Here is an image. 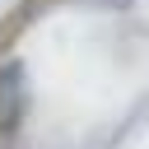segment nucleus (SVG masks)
<instances>
[{
    "label": "nucleus",
    "instance_id": "1",
    "mask_svg": "<svg viewBox=\"0 0 149 149\" xmlns=\"http://www.w3.org/2000/svg\"><path fill=\"white\" fill-rule=\"evenodd\" d=\"M33 93H28V65L19 56L0 61V144H14L23 121H28Z\"/></svg>",
    "mask_w": 149,
    "mask_h": 149
},
{
    "label": "nucleus",
    "instance_id": "2",
    "mask_svg": "<svg viewBox=\"0 0 149 149\" xmlns=\"http://www.w3.org/2000/svg\"><path fill=\"white\" fill-rule=\"evenodd\" d=\"M61 5H70V0H14L5 14H0V61L28 37V28L33 23H42L51 9H61Z\"/></svg>",
    "mask_w": 149,
    "mask_h": 149
},
{
    "label": "nucleus",
    "instance_id": "3",
    "mask_svg": "<svg viewBox=\"0 0 149 149\" xmlns=\"http://www.w3.org/2000/svg\"><path fill=\"white\" fill-rule=\"evenodd\" d=\"M0 149H14V144H0Z\"/></svg>",
    "mask_w": 149,
    "mask_h": 149
}]
</instances>
